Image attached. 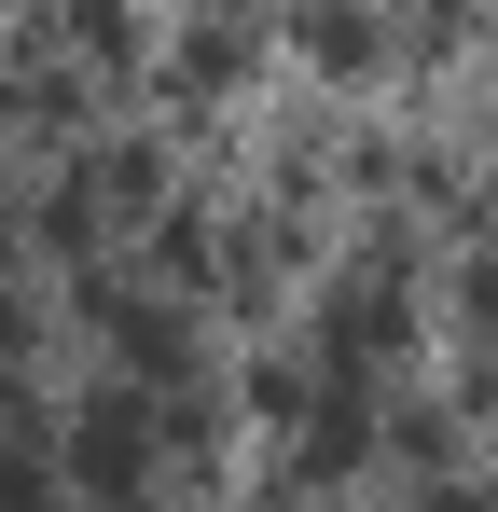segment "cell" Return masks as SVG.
<instances>
[{
	"mask_svg": "<svg viewBox=\"0 0 498 512\" xmlns=\"http://www.w3.org/2000/svg\"><path fill=\"white\" fill-rule=\"evenodd\" d=\"M139 457H153V416H139V402H83V429H70V471L97 485V499H125V485H139Z\"/></svg>",
	"mask_w": 498,
	"mask_h": 512,
	"instance_id": "cell-1",
	"label": "cell"
}]
</instances>
